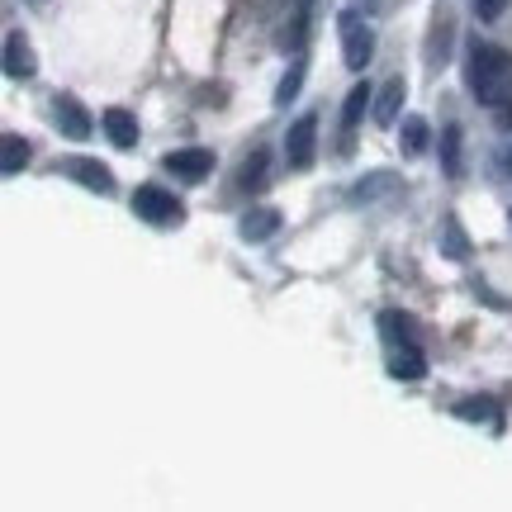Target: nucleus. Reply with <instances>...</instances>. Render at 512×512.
I'll list each match as a JSON object with an SVG mask.
<instances>
[{
  "mask_svg": "<svg viewBox=\"0 0 512 512\" xmlns=\"http://www.w3.org/2000/svg\"><path fill=\"white\" fill-rule=\"evenodd\" d=\"M465 86H470L484 105H503V100H512V57H508V48L475 43V48H470V62H465Z\"/></svg>",
  "mask_w": 512,
  "mask_h": 512,
  "instance_id": "f257e3e1",
  "label": "nucleus"
},
{
  "mask_svg": "<svg viewBox=\"0 0 512 512\" xmlns=\"http://www.w3.org/2000/svg\"><path fill=\"white\" fill-rule=\"evenodd\" d=\"M133 214L152 223V228H176V223H185V204L162 185H138L133 190Z\"/></svg>",
  "mask_w": 512,
  "mask_h": 512,
  "instance_id": "f03ea898",
  "label": "nucleus"
},
{
  "mask_svg": "<svg viewBox=\"0 0 512 512\" xmlns=\"http://www.w3.org/2000/svg\"><path fill=\"white\" fill-rule=\"evenodd\" d=\"M342 57H347L351 72H366L370 57H375V29L361 15H342Z\"/></svg>",
  "mask_w": 512,
  "mask_h": 512,
  "instance_id": "7ed1b4c3",
  "label": "nucleus"
},
{
  "mask_svg": "<svg viewBox=\"0 0 512 512\" xmlns=\"http://www.w3.org/2000/svg\"><path fill=\"white\" fill-rule=\"evenodd\" d=\"M53 124H57V133H62V138H72V143H86V138L95 133L86 105H81L76 95H62V91L53 95Z\"/></svg>",
  "mask_w": 512,
  "mask_h": 512,
  "instance_id": "20e7f679",
  "label": "nucleus"
},
{
  "mask_svg": "<svg viewBox=\"0 0 512 512\" xmlns=\"http://www.w3.org/2000/svg\"><path fill=\"white\" fill-rule=\"evenodd\" d=\"M313 147H318V114H299L285 133V157L294 171H304L313 162Z\"/></svg>",
  "mask_w": 512,
  "mask_h": 512,
  "instance_id": "39448f33",
  "label": "nucleus"
},
{
  "mask_svg": "<svg viewBox=\"0 0 512 512\" xmlns=\"http://www.w3.org/2000/svg\"><path fill=\"white\" fill-rule=\"evenodd\" d=\"M162 166L171 176H181V181H204L214 171V152L209 147H176V152H166Z\"/></svg>",
  "mask_w": 512,
  "mask_h": 512,
  "instance_id": "423d86ee",
  "label": "nucleus"
},
{
  "mask_svg": "<svg viewBox=\"0 0 512 512\" xmlns=\"http://www.w3.org/2000/svg\"><path fill=\"white\" fill-rule=\"evenodd\" d=\"M34 72H38L34 48L24 43L19 29H5V76H10V81H29Z\"/></svg>",
  "mask_w": 512,
  "mask_h": 512,
  "instance_id": "0eeeda50",
  "label": "nucleus"
},
{
  "mask_svg": "<svg viewBox=\"0 0 512 512\" xmlns=\"http://www.w3.org/2000/svg\"><path fill=\"white\" fill-rule=\"evenodd\" d=\"M62 171H67L72 181H81L86 190H95V195H110L114 190V171L110 166H100V162H91V157H67Z\"/></svg>",
  "mask_w": 512,
  "mask_h": 512,
  "instance_id": "6e6552de",
  "label": "nucleus"
},
{
  "mask_svg": "<svg viewBox=\"0 0 512 512\" xmlns=\"http://www.w3.org/2000/svg\"><path fill=\"white\" fill-rule=\"evenodd\" d=\"M389 375L394 380H422L427 375V356H422L418 342H394V351H389Z\"/></svg>",
  "mask_w": 512,
  "mask_h": 512,
  "instance_id": "1a4fd4ad",
  "label": "nucleus"
},
{
  "mask_svg": "<svg viewBox=\"0 0 512 512\" xmlns=\"http://www.w3.org/2000/svg\"><path fill=\"white\" fill-rule=\"evenodd\" d=\"M403 100H408V86H403V76L384 81V91L375 95V124H399Z\"/></svg>",
  "mask_w": 512,
  "mask_h": 512,
  "instance_id": "9d476101",
  "label": "nucleus"
},
{
  "mask_svg": "<svg viewBox=\"0 0 512 512\" xmlns=\"http://www.w3.org/2000/svg\"><path fill=\"white\" fill-rule=\"evenodd\" d=\"M105 133H110L114 147H138V119H133V110H105Z\"/></svg>",
  "mask_w": 512,
  "mask_h": 512,
  "instance_id": "9b49d317",
  "label": "nucleus"
},
{
  "mask_svg": "<svg viewBox=\"0 0 512 512\" xmlns=\"http://www.w3.org/2000/svg\"><path fill=\"white\" fill-rule=\"evenodd\" d=\"M280 228V209H252L247 219H242V242H266Z\"/></svg>",
  "mask_w": 512,
  "mask_h": 512,
  "instance_id": "f8f14e48",
  "label": "nucleus"
},
{
  "mask_svg": "<svg viewBox=\"0 0 512 512\" xmlns=\"http://www.w3.org/2000/svg\"><path fill=\"white\" fill-rule=\"evenodd\" d=\"M441 256H446V261H470V238H465V228H460L456 214L441 223Z\"/></svg>",
  "mask_w": 512,
  "mask_h": 512,
  "instance_id": "ddd939ff",
  "label": "nucleus"
},
{
  "mask_svg": "<svg viewBox=\"0 0 512 512\" xmlns=\"http://www.w3.org/2000/svg\"><path fill=\"white\" fill-rule=\"evenodd\" d=\"M304 38H309V10L299 5V10H294V15L285 19V24H280V34H275V43H280L285 53H299V48H304Z\"/></svg>",
  "mask_w": 512,
  "mask_h": 512,
  "instance_id": "4468645a",
  "label": "nucleus"
},
{
  "mask_svg": "<svg viewBox=\"0 0 512 512\" xmlns=\"http://www.w3.org/2000/svg\"><path fill=\"white\" fill-rule=\"evenodd\" d=\"M366 110H375V95H370V86L361 81V86H351V95H347V105H342V128H356L361 119H366Z\"/></svg>",
  "mask_w": 512,
  "mask_h": 512,
  "instance_id": "2eb2a0df",
  "label": "nucleus"
},
{
  "mask_svg": "<svg viewBox=\"0 0 512 512\" xmlns=\"http://www.w3.org/2000/svg\"><path fill=\"white\" fill-rule=\"evenodd\" d=\"M427 138H432V128L422 124L418 114H408L399 128V147H403V157H418V152H427Z\"/></svg>",
  "mask_w": 512,
  "mask_h": 512,
  "instance_id": "dca6fc26",
  "label": "nucleus"
},
{
  "mask_svg": "<svg viewBox=\"0 0 512 512\" xmlns=\"http://www.w3.org/2000/svg\"><path fill=\"white\" fill-rule=\"evenodd\" d=\"M266 171H271V152H266V147H256L252 157L242 162L238 185H242V190H261V185H266Z\"/></svg>",
  "mask_w": 512,
  "mask_h": 512,
  "instance_id": "f3484780",
  "label": "nucleus"
},
{
  "mask_svg": "<svg viewBox=\"0 0 512 512\" xmlns=\"http://www.w3.org/2000/svg\"><path fill=\"white\" fill-rule=\"evenodd\" d=\"M29 147H34L29 138H19V133H5V162H0V171H5V176H19V171L29 166V157H34Z\"/></svg>",
  "mask_w": 512,
  "mask_h": 512,
  "instance_id": "a211bd4d",
  "label": "nucleus"
},
{
  "mask_svg": "<svg viewBox=\"0 0 512 512\" xmlns=\"http://www.w3.org/2000/svg\"><path fill=\"white\" fill-rule=\"evenodd\" d=\"M441 171H446V176H460V128L456 124L441 128Z\"/></svg>",
  "mask_w": 512,
  "mask_h": 512,
  "instance_id": "6ab92c4d",
  "label": "nucleus"
},
{
  "mask_svg": "<svg viewBox=\"0 0 512 512\" xmlns=\"http://www.w3.org/2000/svg\"><path fill=\"white\" fill-rule=\"evenodd\" d=\"M304 72H309V67H304V57H294V67L280 76V86H275V105H290L294 95H299V86H304Z\"/></svg>",
  "mask_w": 512,
  "mask_h": 512,
  "instance_id": "aec40b11",
  "label": "nucleus"
},
{
  "mask_svg": "<svg viewBox=\"0 0 512 512\" xmlns=\"http://www.w3.org/2000/svg\"><path fill=\"white\" fill-rule=\"evenodd\" d=\"M380 328L389 332V342H413V332H418L413 328V318H403V313H394V309L380 313Z\"/></svg>",
  "mask_w": 512,
  "mask_h": 512,
  "instance_id": "412c9836",
  "label": "nucleus"
},
{
  "mask_svg": "<svg viewBox=\"0 0 512 512\" xmlns=\"http://www.w3.org/2000/svg\"><path fill=\"white\" fill-rule=\"evenodd\" d=\"M456 413L465 422H484V418H494V399H460Z\"/></svg>",
  "mask_w": 512,
  "mask_h": 512,
  "instance_id": "4be33fe9",
  "label": "nucleus"
},
{
  "mask_svg": "<svg viewBox=\"0 0 512 512\" xmlns=\"http://www.w3.org/2000/svg\"><path fill=\"white\" fill-rule=\"evenodd\" d=\"M503 10H508V0H475V15L484 19V24H494Z\"/></svg>",
  "mask_w": 512,
  "mask_h": 512,
  "instance_id": "5701e85b",
  "label": "nucleus"
},
{
  "mask_svg": "<svg viewBox=\"0 0 512 512\" xmlns=\"http://www.w3.org/2000/svg\"><path fill=\"white\" fill-rule=\"evenodd\" d=\"M29 5H43V0H29Z\"/></svg>",
  "mask_w": 512,
  "mask_h": 512,
  "instance_id": "b1692460",
  "label": "nucleus"
},
{
  "mask_svg": "<svg viewBox=\"0 0 512 512\" xmlns=\"http://www.w3.org/2000/svg\"><path fill=\"white\" fill-rule=\"evenodd\" d=\"M508 166H512V152H508Z\"/></svg>",
  "mask_w": 512,
  "mask_h": 512,
  "instance_id": "393cba45",
  "label": "nucleus"
},
{
  "mask_svg": "<svg viewBox=\"0 0 512 512\" xmlns=\"http://www.w3.org/2000/svg\"><path fill=\"white\" fill-rule=\"evenodd\" d=\"M508 219H512V214H508Z\"/></svg>",
  "mask_w": 512,
  "mask_h": 512,
  "instance_id": "a878e982",
  "label": "nucleus"
}]
</instances>
